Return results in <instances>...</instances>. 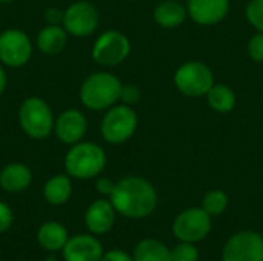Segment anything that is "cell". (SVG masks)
<instances>
[{"mask_svg": "<svg viewBox=\"0 0 263 261\" xmlns=\"http://www.w3.org/2000/svg\"><path fill=\"white\" fill-rule=\"evenodd\" d=\"M188 14L199 25H214L230 11V0H188Z\"/></svg>", "mask_w": 263, "mask_h": 261, "instance_id": "15", "label": "cell"}, {"mask_svg": "<svg viewBox=\"0 0 263 261\" xmlns=\"http://www.w3.org/2000/svg\"><path fill=\"white\" fill-rule=\"evenodd\" d=\"M211 231V215L203 208H190L180 212L173 223V234L179 242H202Z\"/></svg>", "mask_w": 263, "mask_h": 261, "instance_id": "7", "label": "cell"}, {"mask_svg": "<svg viewBox=\"0 0 263 261\" xmlns=\"http://www.w3.org/2000/svg\"><path fill=\"white\" fill-rule=\"evenodd\" d=\"M6 85H8V77H6V72H5V69L2 68V65H0V95L5 92V89H6Z\"/></svg>", "mask_w": 263, "mask_h": 261, "instance_id": "32", "label": "cell"}, {"mask_svg": "<svg viewBox=\"0 0 263 261\" xmlns=\"http://www.w3.org/2000/svg\"><path fill=\"white\" fill-rule=\"evenodd\" d=\"M174 83L182 94L190 97H200L206 95V92L214 85V75L205 63L188 62L177 69Z\"/></svg>", "mask_w": 263, "mask_h": 261, "instance_id": "6", "label": "cell"}, {"mask_svg": "<svg viewBox=\"0 0 263 261\" xmlns=\"http://www.w3.org/2000/svg\"><path fill=\"white\" fill-rule=\"evenodd\" d=\"M62 251L65 261H102L105 254L100 242L96 237L86 234L68 238Z\"/></svg>", "mask_w": 263, "mask_h": 261, "instance_id": "13", "label": "cell"}, {"mask_svg": "<svg viewBox=\"0 0 263 261\" xmlns=\"http://www.w3.org/2000/svg\"><path fill=\"white\" fill-rule=\"evenodd\" d=\"M134 261H173L171 251L156 238H145L134 248Z\"/></svg>", "mask_w": 263, "mask_h": 261, "instance_id": "21", "label": "cell"}, {"mask_svg": "<svg viewBox=\"0 0 263 261\" xmlns=\"http://www.w3.org/2000/svg\"><path fill=\"white\" fill-rule=\"evenodd\" d=\"M122 83L111 72H94L80 86V100L91 111L109 109L120 100Z\"/></svg>", "mask_w": 263, "mask_h": 261, "instance_id": "2", "label": "cell"}, {"mask_svg": "<svg viewBox=\"0 0 263 261\" xmlns=\"http://www.w3.org/2000/svg\"><path fill=\"white\" fill-rule=\"evenodd\" d=\"M173 261H199V251L194 243L182 242L171 251Z\"/></svg>", "mask_w": 263, "mask_h": 261, "instance_id": "24", "label": "cell"}, {"mask_svg": "<svg viewBox=\"0 0 263 261\" xmlns=\"http://www.w3.org/2000/svg\"><path fill=\"white\" fill-rule=\"evenodd\" d=\"M116 222V209L111 200H96L85 212V225L94 235H103L109 232Z\"/></svg>", "mask_w": 263, "mask_h": 261, "instance_id": "14", "label": "cell"}, {"mask_svg": "<svg viewBox=\"0 0 263 261\" xmlns=\"http://www.w3.org/2000/svg\"><path fill=\"white\" fill-rule=\"evenodd\" d=\"M72 194V183L69 175H54L43 186V197L52 206L65 205Z\"/></svg>", "mask_w": 263, "mask_h": 261, "instance_id": "19", "label": "cell"}, {"mask_svg": "<svg viewBox=\"0 0 263 261\" xmlns=\"http://www.w3.org/2000/svg\"><path fill=\"white\" fill-rule=\"evenodd\" d=\"M45 261H57L55 258H48V260H45Z\"/></svg>", "mask_w": 263, "mask_h": 261, "instance_id": "34", "label": "cell"}, {"mask_svg": "<svg viewBox=\"0 0 263 261\" xmlns=\"http://www.w3.org/2000/svg\"><path fill=\"white\" fill-rule=\"evenodd\" d=\"M120 98L125 102V105H133L140 98V92L136 86H123Z\"/></svg>", "mask_w": 263, "mask_h": 261, "instance_id": "29", "label": "cell"}, {"mask_svg": "<svg viewBox=\"0 0 263 261\" xmlns=\"http://www.w3.org/2000/svg\"><path fill=\"white\" fill-rule=\"evenodd\" d=\"M188 15V9L176 0H165L157 5L154 11L156 22L163 28H176L185 22Z\"/></svg>", "mask_w": 263, "mask_h": 261, "instance_id": "20", "label": "cell"}, {"mask_svg": "<svg viewBox=\"0 0 263 261\" xmlns=\"http://www.w3.org/2000/svg\"><path fill=\"white\" fill-rule=\"evenodd\" d=\"M68 231L63 225L57 222H46L40 226L37 232V240L40 246L46 251L55 252L65 248L68 242Z\"/></svg>", "mask_w": 263, "mask_h": 261, "instance_id": "18", "label": "cell"}, {"mask_svg": "<svg viewBox=\"0 0 263 261\" xmlns=\"http://www.w3.org/2000/svg\"><path fill=\"white\" fill-rule=\"evenodd\" d=\"M32 182L31 169L23 163H9L0 172V186L8 192H22Z\"/></svg>", "mask_w": 263, "mask_h": 261, "instance_id": "17", "label": "cell"}, {"mask_svg": "<svg viewBox=\"0 0 263 261\" xmlns=\"http://www.w3.org/2000/svg\"><path fill=\"white\" fill-rule=\"evenodd\" d=\"M106 165L105 151L92 142H79L65 155L66 174L72 178L89 180L97 177Z\"/></svg>", "mask_w": 263, "mask_h": 261, "instance_id": "3", "label": "cell"}, {"mask_svg": "<svg viewBox=\"0 0 263 261\" xmlns=\"http://www.w3.org/2000/svg\"><path fill=\"white\" fill-rule=\"evenodd\" d=\"M131 45L125 34L119 31H105L92 46V58L100 66H117L129 55Z\"/></svg>", "mask_w": 263, "mask_h": 261, "instance_id": "8", "label": "cell"}, {"mask_svg": "<svg viewBox=\"0 0 263 261\" xmlns=\"http://www.w3.org/2000/svg\"><path fill=\"white\" fill-rule=\"evenodd\" d=\"M62 26L74 37L91 35L99 26V11L92 3L79 0L66 8Z\"/></svg>", "mask_w": 263, "mask_h": 261, "instance_id": "11", "label": "cell"}, {"mask_svg": "<svg viewBox=\"0 0 263 261\" xmlns=\"http://www.w3.org/2000/svg\"><path fill=\"white\" fill-rule=\"evenodd\" d=\"M210 106L217 112H230L236 106V95L227 85H213L206 92Z\"/></svg>", "mask_w": 263, "mask_h": 261, "instance_id": "22", "label": "cell"}, {"mask_svg": "<svg viewBox=\"0 0 263 261\" xmlns=\"http://www.w3.org/2000/svg\"><path fill=\"white\" fill-rule=\"evenodd\" d=\"M248 54L256 62H263V32L256 34L248 43Z\"/></svg>", "mask_w": 263, "mask_h": 261, "instance_id": "26", "label": "cell"}, {"mask_svg": "<svg viewBox=\"0 0 263 261\" xmlns=\"http://www.w3.org/2000/svg\"><path fill=\"white\" fill-rule=\"evenodd\" d=\"M54 115L40 97H28L18 108V125L32 140H45L54 131Z\"/></svg>", "mask_w": 263, "mask_h": 261, "instance_id": "4", "label": "cell"}, {"mask_svg": "<svg viewBox=\"0 0 263 261\" xmlns=\"http://www.w3.org/2000/svg\"><path fill=\"white\" fill-rule=\"evenodd\" d=\"M12 222H14L12 209L6 203L0 202V234L6 232L12 226Z\"/></svg>", "mask_w": 263, "mask_h": 261, "instance_id": "27", "label": "cell"}, {"mask_svg": "<svg viewBox=\"0 0 263 261\" xmlns=\"http://www.w3.org/2000/svg\"><path fill=\"white\" fill-rule=\"evenodd\" d=\"M102 261H134V258L131 255H128L125 251L120 249H112L103 254Z\"/></svg>", "mask_w": 263, "mask_h": 261, "instance_id": "30", "label": "cell"}, {"mask_svg": "<svg viewBox=\"0 0 263 261\" xmlns=\"http://www.w3.org/2000/svg\"><path fill=\"white\" fill-rule=\"evenodd\" d=\"M114 186H116V183L109 178H99L96 183V189L102 195H111V192L114 191Z\"/></svg>", "mask_w": 263, "mask_h": 261, "instance_id": "31", "label": "cell"}, {"mask_svg": "<svg viewBox=\"0 0 263 261\" xmlns=\"http://www.w3.org/2000/svg\"><path fill=\"white\" fill-rule=\"evenodd\" d=\"M109 200L116 212L128 218H145L157 206V192L154 186L140 177H125L116 183Z\"/></svg>", "mask_w": 263, "mask_h": 261, "instance_id": "1", "label": "cell"}, {"mask_svg": "<svg viewBox=\"0 0 263 261\" xmlns=\"http://www.w3.org/2000/svg\"><path fill=\"white\" fill-rule=\"evenodd\" d=\"M11 2H14V0H0V3H11Z\"/></svg>", "mask_w": 263, "mask_h": 261, "instance_id": "33", "label": "cell"}, {"mask_svg": "<svg viewBox=\"0 0 263 261\" xmlns=\"http://www.w3.org/2000/svg\"><path fill=\"white\" fill-rule=\"evenodd\" d=\"M63 15H65V11L59 9V8H48L45 11V20L48 22V25H60L63 23Z\"/></svg>", "mask_w": 263, "mask_h": 261, "instance_id": "28", "label": "cell"}, {"mask_svg": "<svg viewBox=\"0 0 263 261\" xmlns=\"http://www.w3.org/2000/svg\"><path fill=\"white\" fill-rule=\"evenodd\" d=\"M247 18L259 32H263V0H251L247 5Z\"/></svg>", "mask_w": 263, "mask_h": 261, "instance_id": "25", "label": "cell"}, {"mask_svg": "<svg viewBox=\"0 0 263 261\" xmlns=\"http://www.w3.org/2000/svg\"><path fill=\"white\" fill-rule=\"evenodd\" d=\"M222 261H263V237L251 231L234 234L223 246Z\"/></svg>", "mask_w": 263, "mask_h": 261, "instance_id": "10", "label": "cell"}, {"mask_svg": "<svg viewBox=\"0 0 263 261\" xmlns=\"http://www.w3.org/2000/svg\"><path fill=\"white\" fill-rule=\"evenodd\" d=\"M66 42H68V32L60 25H48L42 28L35 38L39 51L46 55L60 54L65 49Z\"/></svg>", "mask_w": 263, "mask_h": 261, "instance_id": "16", "label": "cell"}, {"mask_svg": "<svg viewBox=\"0 0 263 261\" xmlns=\"http://www.w3.org/2000/svg\"><path fill=\"white\" fill-rule=\"evenodd\" d=\"M88 131V120L79 109L63 111L54 122V134L65 145H76L83 140Z\"/></svg>", "mask_w": 263, "mask_h": 261, "instance_id": "12", "label": "cell"}, {"mask_svg": "<svg viewBox=\"0 0 263 261\" xmlns=\"http://www.w3.org/2000/svg\"><path fill=\"white\" fill-rule=\"evenodd\" d=\"M137 114L129 105H114L102 118V137L112 145L125 143L134 135L137 129Z\"/></svg>", "mask_w": 263, "mask_h": 261, "instance_id": "5", "label": "cell"}, {"mask_svg": "<svg viewBox=\"0 0 263 261\" xmlns=\"http://www.w3.org/2000/svg\"><path fill=\"white\" fill-rule=\"evenodd\" d=\"M228 206V195L220 191V189H214L210 191L205 197H203V203L202 208L211 215V217H217L220 214H223V211Z\"/></svg>", "mask_w": 263, "mask_h": 261, "instance_id": "23", "label": "cell"}, {"mask_svg": "<svg viewBox=\"0 0 263 261\" xmlns=\"http://www.w3.org/2000/svg\"><path fill=\"white\" fill-rule=\"evenodd\" d=\"M32 55V42L20 29H6L0 34V62L9 68L25 66Z\"/></svg>", "mask_w": 263, "mask_h": 261, "instance_id": "9", "label": "cell"}]
</instances>
